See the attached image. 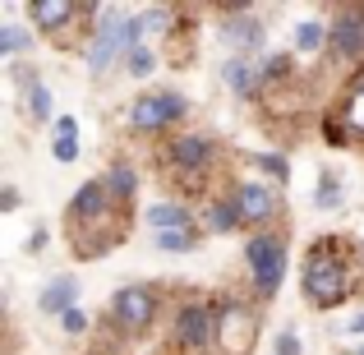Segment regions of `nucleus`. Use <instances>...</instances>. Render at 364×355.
Wrapping results in <instances>:
<instances>
[{"instance_id":"f257e3e1","label":"nucleus","mask_w":364,"mask_h":355,"mask_svg":"<svg viewBox=\"0 0 364 355\" xmlns=\"http://www.w3.org/2000/svg\"><path fill=\"white\" fill-rule=\"evenodd\" d=\"M304 291H309L314 304H341L346 291H350L346 263H341L337 254H328V249H318V254L304 263Z\"/></svg>"},{"instance_id":"f03ea898","label":"nucleus","mask_w":364,"mask_h":355,"mask_svg":"<svg viewBox=\"0 0 364 355\" xmlns=\"http://www.w3.org/2000/svg\"><path fill=\"white\" fill-rule=\"evenodd\" d=\"M143 18H111L107 28L97 33V42H92V51H88V65H92V74H102V70H111V60L124 51H134L139 46V37H143Z\"/></svg>"},{"instance_id":"7ed1b4c3","label":"nucleus","mask_w":364,"mask_h":355,"mask_svg":"<svg viewBox=\"0 0 364 355\" xmlns=\"http://www.w3.org/2000/svg\"><path fill=\"white\" fill-rule=\"evenodd\" d=\"M245 254H249V272H254L258 291L272 295L277 286H282V277H286V249H282V240H277V235H254Z\"/></svg>"},{"instance_id":"20e7f679","label":"nucleus","mask_w":364,"mask_h":355,"mask_svg":"<svg viewBox=\"0 0 364 355\" xmlns=\"http://www.w3.org/2000/svg\"><path fill=\"white\" fill-rule=\"evenodd\" d=\"M180 116H185V97H176V92H152V97H139L129 107V120L139 129H161V124H171Z\"/></svg>"},{"instance_id":"39448f33","label":"nucleus","mask_w":364,"mask_h":355,"mask_svg":"<svg viewBox=\"0 0 364 355\" xmlns=\"http://www.w3.org/2000/svg\"><path fill=\"white\" fill-rule=\"evenodd\" d=\"M111 314H116L120 332H143L152 323V295L143 286H124L116 300H111Z\"/></svg>"},{"instance_id":"423d86ee","label":"nucleus","mask_w":364,"mask_h":355,"mask_svg":"<svg viewBox=\"0 0 364 355\" xmlns=\"http://www.w3.org/2000/svg\"><path fill=\"white\" fill-rule=\"evenodd\" d=\"M102 217H111V189L102 180H88L70 203V226H92Z\"/></svg>"},{"instance_id":"0eeeda50","label":"nucleus","mask_w":364,"mask_h":355,"mask_svg":"<svg viewBox=\"0 0 364 355\" xmlns=\"http://www.w3.org/2000/svg\"><path fill=\"white\" fill-rule=\"evenodd\" d=\"M176 337L185 346H208V337H213V309H203V304L180 309L176 314Z\"/></svg>"},{"instance_id":"6e6552de","label":"nucleus","mask_w":364,"mask_h":355,"mask_svg":"<svg viewBox=\"0 0 364 355\" xmlns=\"http://www.w3.org/2000/svg\"><path fill=\"white\" fill-rule=\"evenodd\" d=\"M208 157H213V148H208L203 134H180V139H171V161H176L180 171H203Z\"/></svg>"},{"instance_id":"1a4fd4ad","label":"nucleus","mask_w":364,"mask_h":355,"mask_svg":"<svg viewBox=\"0 0 364 355\" xmlns=\"http://www.w3.org/2000/svg\"><path fill=\"white\" fill-rule=\"evenodd\" d=\"M272 208H277L272 194H267L263 185H254V180L235 189V213H240V222H263V217H272Z\"/></svg>"},{"instance_id":"9d476101","label":"nucleus","mask_w":364,"mask_h":355,"mask_svg":"<svg viewBox=\"0 0 364 355\" xmlns=\"http://www.w3.org/2000/svg\"><path fill=\"white\" fill-rule=\"evenodd\" d=\"M332 46L346 55H364V14H341L332 23Z\"/></svg>"},{"instance_id":"9b49d317","label":"nucleus","mask_w":364,"mask_h":355,"mask_svg":"<svg viewBox=\"0 0 364 355\" xmlns=\"http://www.w3.org/2000/svg\"><path fill=\"white\" fill-rule=\"evenodd\" d=\"M74 295H79V282H74V277H55V282L42 291V300H37V304H42L46 314H70L74 309Z\"/></svg>"},{"instance_id":"f8f14e48","label":"nucleus","mask_w":364,"mask_h":355,"mask_svg":"<svg viewBox=\"0 0 364 355\" xmlns=\"http://www.w3.org/2000/svg\"><path fill=\"white\" fill-rule=\"evenodd\" d=\"M148 226L157 235H166V231H189V213L185 208H176V203H157V208H148Z\"/></svg>"},{"instance_id":"ddd939ff","label":"nucleus","mask_w":364,"mask_h":355,"mask_svg":"<svg viewBox=\"0 0 364 355\" xmlns=\"http://www.w3.org/2000/svg\"><path fill=\"white\" fill-rule=\"evenodd\" d=\"M79 157V120L60 116L55 120V161H74Z\"/></svg>"},{"instance_id":"4468645a","label":"nucleus","mask_w":364,"mask_h":355,"mask_svg":"<svg viewBox=\"0 0 364 355\" xmlns=\"http://www.w3.org/2000/svg\"><path fill=\"white\" fill-rule=\"evenodd\" d=\"M222 37L231 46H249V51H258V46H263V28L249 23V18H231V23H222Z\"/></svg>"},{"instance_id":"2eb2a0df","label":"nucleus","mask_w":364,"mask_h":355,"mask_svg":"<svg viewBox=\"0 0 364 355\" xmlns=\"http://www.w3.org/2000/svg\"><path fill=\"white\" fill-rule=\"evenodd\" d=\"M33 18H37V28H60V23H70L74 18V5L70 0H42V5H33Z\"/></svg>"},{"instance_id":"dca6fc26","label":"nucleus","mask_w":364,"mask_h":355,"mask_svg":"<svg viewBox=\"0 0 364 355\" xmlns=\"http://www.w3.org/2000/svg\"><path fill=\"white\" fill-rule=\"evenodd\" d=\"M152 70H157V55L143 51V46H134V51H129V74H134V79H148Z\"/></svg>"},{"instance_id":"f3484780","label":"nucleus","mask_w":364,"mask_h":355,"mask_svg":"<svg viewBox=\"0 0 364 355\" xmlns=\"http://www.w3.org/2000/svg\"><path fill=\"white\" fill-rule=\"evenodd\" d=\"M235 222H240V213H235V203H217L213 213H208V226H213V231H231Z\"/></svg>"},{"instance_id":"a211bd4d","label":"nucleus","mask_w":364,"mask_h":355,"mask_svg":"<svg viewBox=\"0 0 364 355\" xmlns=\"http://www.w3.org/2000/svg\"><path fill=\"white\" fill-rule=\"evenodd\" d=\"M346 124L364 134V79H360V88L350 92V102H346Z\"/></svg>"},{"instance_id":"6ab92c4d","label":"nucleus","mask_w":364,"mask_h":355,"mask_svg":"<svg viewBox=\"0 0 364 355\" xmlns=\"http://www.w3.org/2000/svg\"><path fill=\"white\" fill-rule=\"evenodd\" d=\"M107 189H111V194H120V198H129V194H134V171H129V166H116V171L107 176Z\"/></svg>"},{"instance_id":"aec40b11","label":"nucleus","mask_w":364,"mask_h":355,"mask_svg":"<svg viewBox=\"0 0 364 355\" xmlns=\"http://www.w3.org/2000/svg\"><path fill=\"white\" fill-rule=\"evenodd\" d=\"M323 33H328L323 23H300V37H295V46H300V51H318V46H323Z\"/></svg>"},{"instance_id":"412c9836","label":"nucleus","mask_w":364,"mask_h":355,"mask_svg":"<svg viewBox=\"0 0 364 355\" xmlns=\"http://www.w3.org/2000/svg\"><path fill=\"white\" fill-rule=\"evenodd\" d=\"M28 107H33V116H37V120H51V92L37 83V88L28 92Z\"/></svg>"},{"instance_id":"4be33fe9","label":"nucleus","mask_w":364,"mask_h":355,"mask_svg":"<svg viewBox=\"0 0 364 355\" xmlns=\"http://www.w3.org/2000/svg\"><path fill=\"white\" fill-rule=\"evenodd\" d=\"M226 83L240 88V92H249V65L245 60H231V65H226Z\"/></svg>"},{"instance_id":"5701e85b","label":"nucleus","mask_w":364,"mask_h":355,"mask_svg":"<svg viewBox=\"0 0 364 355\" xmlns=\"http://www.w3.org/2000/svg\"><path fill=\"white\" fill-rule=\"evenodd\" d=\"M23 46H28V33H23V28H5V33H0V51H23Z\"/></svg>"},{"instance_id":"b1692460","label":"nucleus","mask_w":364,"mask_h":355,"mask_svg":"<svg viewBox=\"0 0 364 355\" xmlns=\"http://www.w3.org/2000/svg\"><path fill=\"white\" fill-rule=\"evenodd\" d=\"M157 245L161 249H189V245H194V235H189V231H166V235H157Z\"/></svg>"},{"instance_id":"393cba45","label":"nucleus","mask_w":364,"mask_h":355,"mask_svg":"<svg viewBox=\"0 0 364 355\" xmlns=\"http://www.w3.org/2000/svg\"><path fill=\"white\" fill-rule=\"evenodd\" d=\"M258 166L267 171V176H277V180H286V161L277 157V152H263V157H258Z\"/></svg>"},{"instance_id":"a878e982","label":"nucleus","mask_w":364,"mask_h":355,"mask_svg":"<svg viewBox=\"0 0 364 355\" xmlns=\"http://www.w3.org/2000/svg\"><path fill=\"white\" fill-rule=\"evenodd\" d=\"M332 203H341V185L337 180H328V185L318 189V208H332Z\"/></svg>"},{"instance_id":"bb28decb","label":"nucleus","mask_w":364,"mask_h":355,"mask_svg":"<svg viewBox=\"0 0 364 355\" xmlns=\"http://www.w3.org/2000/svg\"><path fill=\"white\" fill-rule=\"evenodd\" d=\"M60 328L65 332H83V328H88V319H83L79 309H70V314H60Z\"/></svg>"},{"instance_id":"cd10ccee","label":"nucleus","mask_w":364,"mask_h":355,"mask_svg":"<svg viewBox=\"0 0 364 355\" xmlns=\"http://www.w3.org/2000/svg\"><path fill=\"white\" fill-rule=\"evenodd\" d=\"M277 355H300V337H291V332H286V337L277 341Z\"/></svg>"},{"instance_id":"c85d7f7f","label":"nucleus","mask_w":364,"mask_h":355,"mask_svg":"<svg viewBox=\"0 0 364 355\" xmlns=\"http://www.w3.org/2000/svg\"><path fill=\"white\" fill-rule=\"evenodd\" d=\"M346 332H350V337H364V314H355V319H350Z\"/></svg>"}]
</instances>
